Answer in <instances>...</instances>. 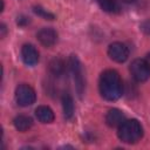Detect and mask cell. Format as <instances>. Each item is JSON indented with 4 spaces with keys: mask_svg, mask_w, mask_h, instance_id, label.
<instances>
[{
    "mask_svg": "<svg viewBox=\"0 0 150 150\" xmlns=\"http://www.w3.org/2000/svg\"><path fill=\"white\" fill-rule=\"evenodd\" d=\"M35 116L41 123H52L54 121V112L47 105H39L35 109Z\"/></svg>",
    "mask_w": 150,
    "mask_h": 150,
    "instance_id": "cell-10",
    "label": "cell"
},
{
    "mask_svg": "<svg viewBox=\"0 0 150 150\" xmlns=\"http://www.w3.org/2000/svg\"><path fill=\"white\" fill-rule=\"evenodd\" d=\"M141 30L146 34V35H150V19L149 20H145L141 23Z\"/></svg>",
    "mask_w": 150,
    "mask_h": 150,
    "instance_id": "cell-16",
    "label": "cell"
},
{
    "mask_svg": "<svg viewBox=\"0 0 150 150\" xmlns=\"http://www.w3.org/2000/svg\"><path fill=\"white\" fill-rule=\"evenodd\" d=\"M108 55L112 61L122 63V62L127 61V59L129 56V49L122 42H112L108 47Z\"/></svg>",
    "mask_w": 150,
    "mask_h": 150,
    "instance_id": "cell-6",
    "label": "cell"
},
{
    "mask_svg": "<svg viewBox=\"0 0 150 150\" xmlns=\"http://www.w3.org/2000/svg\"><path fill=\"white\" fill-rule=\"evenodd\" d=\"M28 22H29V18H26V16H20V18H18V25L23 26V25H27Z\"/></svg>",
    "mask_w": 150,
    "mask_h": 150,
    "instance_id": "cell-17",
    "label": "cell"
},
{
    "mask_svg": "<svg viewBox=\"0 0 150 150\" xmlns=\"http://www.w3.org/2000/svg\"><path fill=\"white\" fill-rule=\"evenodd\" d=\"M69 68L75 82V87H76V91L79 94V96L81 97L84 93V76H83V70H82V64L79 60V57L76 55H70L69 57Z\"/></svg>",
    "mask_w": 150,
    "mask_h": 150,
    "instance_id": "cell-3",
    "label": "cell"
},
{
    "mask_svg": "<svg viewBox=\"0 0 150 150\" xmlns=\"http://www.w3.org/2000/svg\"><path fill=\"white\" fill-rule=\"evenodd\" d=\"M130 73L137 82H144L150 77V68L145 60L136 59L130 64Z\"/></svg>",
    "mask_w": 150,
    "mask_h": 150,
    "instance_id": "cell-5",
    "label": "cell"
},
{
    "mask_svg": "<svg viewBox=\"0 0 150 150\" xmlns=\"http://www.w3.org/2000/svg\"><path fill=\"white\" fill-rule=\"evenodd\" d=\"M6 34H7V27H6L5 23H1V25H0V38L4 39Z\"/></svg>",
    "mask_w": 150,
    "mask_h": 150,
    "instance_id": "cell-18",
    "label": "cell"
},
{
    "mask_svg": "<svg viewBox=\"0 0 150 150\" xmlns=\"http://www.w3.org/2000/svg\"><path fill=\"white\" fill-rule=\"evenodd\" d=\"M36 100L35 90L27 83H21L15 89V101L21 107L32 105Z\"/></svg>",
    "mask_w": 150,
    "mask_h": 150,
    "instance_id": "cell-4",
    "label": "cell"
},
{
    "mask_svg": "<svg viewBox=\"0 0 150 150\" xmlns=\"http://www.w3.org/2000/svg\"><path fill=\"white\" fill-rule=\"evenodd\" d=\"M21 57L23 62L28 66H34L39 61V52L33 45L26 43L21 48Z\"/></svg>",
    "mask_w": 150,
    "mask_h": 150,
    "instance_id": "cell-8",
    "label": "cell"
},
{
    "mask_svg": "<svg viewBox=\"0 0 150 150\" xmlns=\"http://www.w3.org/2000/svg\"><path fill=\"white\" fill-rule=\"evenodd\" d=\"M123 2H125V4H134V2H136V0H122Z\"/></svg>",
    "mask_w": 150,
    "mask_h": 150,
    "instance_id": "cell-20",
    "label": "cell"
},
{
    "mask_svg": "<svg viewBox=\"0 0 150 150\" xmlns=\"http://www.w3.org/2000/svg\"><path fill=\"white\" fill-rule=\"evenodd\" d=\"M100 7L105 12H115L118 8L116 0H97Z\"/></svg>",
    "mask_w": 150,
    "mask_h": 150,
    "instance_id": "cell-14",
    "label": "cell"
},
{
    "mask_svg": "<svg viewBox=\"0 0 150 150\" xmlns=\"http://www.w3.org/2000/svg\"><path fill=\"white\" fill-rule=\"evenodd\" d=\"M13 124H14V127H15V129L18 131L25 132V131H27L28 129L32 128L33 120L29 116H26V115H18V116L14 117Z\"/></svg>",
    "mask_w": 150,
    "mask_h": 150,
    "instance_id": "cell-11",
    "label": "cell"
},
{
    "mask_svg": "<svg viewBox=\"0 0 150 150\" xmlns=\"http://www.w3.org/2000/svg\"><path fill=\"white\" fill-rule=\"evenodd\" d=\"M118 138L128 144L137 143L143 136V128L137 120H125L117 131Z\"/></svg>",
    "mask_w": 150,
    "mask_h": 150,
    "instance_id": "cell-2",
    "label": "cell"
},
{
    "mask_svg": "<svg viewBox=\"0 0 150 150\" xmlns=\"http://www.w3.org/2000/svg\"><path fill=\"white\" fill-rule=\"evenodd\" d=\"M33 11H34L35 14H38L39 16H41V18H43V19H46V20H54V19H55V15H54V14H52V13L48 12L47 9L42 8L41 6H34V7H33Z\"/></svg>",
    "mask_w": 150,
    "mask_h": 150,
    "instance_id": "cell-15",
    "label": "cell"
},
{
    "mask_svg": "<svg viewBox=\"0 0 150 150\" xmlns=\"http://www.w3.org/2000/svg\"><path fill=\"white\" fill-rule=\"evenodd\" d=\"M36 38L39 40V42L45 46V47H52L56 43L57 41V33L55 29L53 28H49V27H45V28H41L38 34H36Z\"/></svg>",
    "mask_w": 150,
    "mask_h": 150,
    "instance_id": "cell-7",
    "label": "cell"
},
{
    "mask_svg": "<svg viewBox=\"0 0 150 150\" xmlns=\"http://www.w3.org/2000/svg\"><path fill=\"white\" fill-rule=\"evenodd\" d=\"M101 96L107 101H116L123 94V84L120 74L114 69L104 70L98 80Z\"/></svg>",
    "mask_w": 150,
    "mask_h": 150,
    "instance_id": "cell-1",
    "label": "cell"
},
{
    "mask_svg": "<svg viewBox=\"0 0 150 150\" xmlns=\"http://www.w3.org/2000/svg\"><path fill=\"white\" fill-rule=\"evenodd\" d=\"M125 121V117H124V114L120 110V109H116V108H112L110 109L107 115H105V123L114 128V127H120L123 122Z\"/></svg>",
    "mask_w": 150,
    "mask_h": 150,
    "instance_id": "cell-9",
    "label": "cell"
},
{
    "mask_svg": "<svg viewBox=\"0 0 150 150\" xmlns=\"http://www.w3.org/2000/svg\"><path fill=\"white\" fill-rule=\"evenodd\" d=\"M144 60H145L146 64H148V66H149V68H150V53H148V54H146V56H145V59H144Z\"/></svg>",
    "mask_w": 150,
    "mask_h": 150,
    "instance_id": "cell-19",
    "label": "cell"
},
{
    "mask_svg": "<svg viewBox=\"0 0 150 150\" xmlns=\"http://www.w3.org/2000/svg\"><path fill=\"white\" fill-rule=\"evenodd\" d=\"M48 69L54 76H61L66 70V63L60 57H54L48 63Z\"/></svg>",
    "mask_w": 150,
    "mask_h": 150,
    "instance_id": "cell-12",
    "label": "cell"
},
{
    "mask_svg": "<svg viewBox=\"0 0 150 150\" xmlns=\"http://www.w3.org/2000/svg\"><path fill=\"white\" fill-rule=\"evenodd\" d=\"M62 108H63V115L67 120L71 118L73 114H74V102H73V97L69 94H63L62 98Z\"/></svg>",
    "mask_w": 150,
    "mask_h": 150,
    "instance_id": "cell-13",
    "label": "cell"
}]
</instances>
